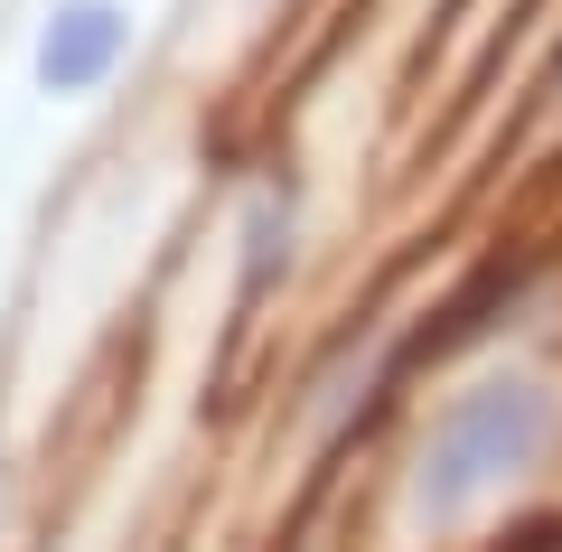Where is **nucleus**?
<instances>
[{
  "label": "nucleus",
  "mask_w": 562,
  "mask_h": 552,
  "mask_svg": "<svg viewBox=\"0 0 562 552\" xmlns=\"http://www.w3.org/2000/svg\"><path fill=\"white\" fill-rule=\"evenodd\" d=\"M543 431H553V394H543L535 375H497V384H479V394H460L441 421H431V440H422L413 515L422 525L469 515L487 487H506V477L543 450Z\"/></svg>",
  "instance_id": "f257e3e1"
},
{
  "label": "nucleus",
  "mask_w": 562,
  "mask_h": 552,
  "mask_svg": "<svg viewBox=\"0 0 562 552\" xmlns=\"http://www.w3.org/2000/svg\"><path fill=\"white\" fill-rule=\"evenodd\" d=\"M113 57H122V10H113V0H66L57 20H47V38H38V76L57 85V94L103 85Z\"/></svg>",
  "instance_id": "f03ea898"
},
{
  "label": "nucleus",
  "mask_w": 562,
  "mask_h": 552,
  "mask_svg": "<svg viewBox=\"0 0 562 552\" xmlns=\"http://www.w3.org/2000/svg\"><path fill=\"white\" fill-rule=\"evenodd\" d=\"M516 262H497V272H479V291H460V300H450V309H441V328H422V347L413 356H450V347H460V337H479L487 328V309H497V300H516Z\"/></svg>",
  "instance_id": "7ed1b4c3"
}]
</instances>
